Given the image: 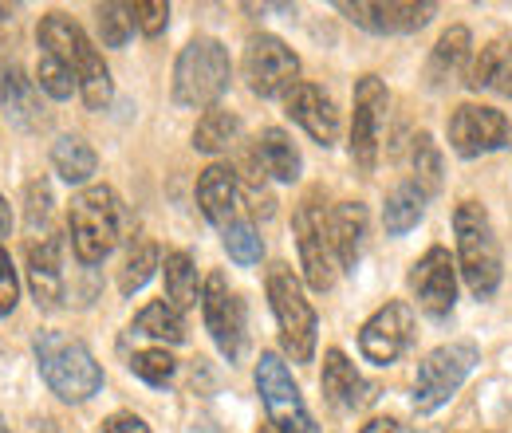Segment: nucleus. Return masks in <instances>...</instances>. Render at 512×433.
<instances>
[{
  "instance_id": "obj_34",
  "label": "nucleus",
  "mask_w": 512,
  "mask_h": 433,
  "mask_svg": "<svg viewBox=\"0 0 512 433\" xmlns=\"http://www.w3.org/2000/svg\"><path fill=\"white\" fill-rule=\"evenodd\" d=\"M130 374L142 378L146 386H166L178 374V359L166 347H150V351H134L130 355Z\"/></svg>"
},
{
  "instance_id": "obj_32",
  "label": "nucleus",
  "mask_w": 512,
  "mask_h": 433,
  "mask_svg": "<svg viewBox=\"0 0 512 433\" xmlns=\"http://www.w3.org/2000/svg\"><path fill=\"white\" fill-rule=\"evenodd\" d=\"M154 268H158V245L138 241V245L130 248L127 260H123V272H119V292H123V296H134L138 288H146V280L154 276Z\"/></svg>"
},
{
  "instance_id": "obj_41",
  "label": "nucleus",
  "mask_w": 512,
  "mask_h": 433,
  "mask_svg": "<svg viewBox=\"0 0 512 433\" xmlns=\"http://www.w3.org/2000/svg\"><path fill=\"white\" fill-rule=\"evenodd\" d=\"M359 433H402V426L394 418H371Z\"/></svg>"
},
{
  "instance_id": "obj_20",
  "label": "nucleus",
  "mask_w": 512,
  "mask_h": 433,
  "mask_svg": "<svg viewBox=\"0 0 512 433\" xmlns=\"http://www.w3.org/2000/svg\"><path fill=\"white\" fill-rule=\"evenodd\" d=\"M40 48L48 52V56H56V60H64L71 71H79L91 52H99L91 40H87V32L64 16V12H48L44 20H40Z\"/></svg>"
},
{
  "instance_id": "obj_37",
  "label": "nucleus",
  "mask_w": 512,
  "mask_h": 433,
  "mask_svg": "<svg viewBox=\"0 0 512 433\" xmlns=\"http://www.w3.org/2000/svg\"><path fill=\"white\" fill-rule=\"evenodd\" d=\"M130 12H134V28L150 40L162 36L166 24H170V4L166 0H138V4H130Z\"/></svg>"
},
{
  "instance_id": "obj_5",
  "label": "nucleus",
  "mask_w": 512,
  "mask_h": 433,
  "mask_svg": "<svg viewBox=\"0 0 512 433\" xmlns=\"http://www.w3.org/2000/svg\"><path fill=\"white\" fill-rule=\"evenodd\" d=\"M268 304H272L276 327H280V347L292 355V363H312L320 319L304 296V284L296 280V272L288 264L268 268Z\"/></svg>"
},
{
  "instance_id": "obj_17",
  "label": "nucleus",
  "mask_w": 512,
  "mask_h": 433,
  "mask_svg": "<svg viewBox=\"0 0 512 433\" xmlns=\"http://www.w3.org/2000/svg\"><path fill=\"white\" fill-rule=\"evenodd\" d=\"M284 111L292 123H300L323 150L339 142V111L331 103V95L316 87V83H296L288 95H284Z\"/></svg>"
},
{
  "instance_id": "obj_30",
  "label": "nucleus",
  "mask_w": 512,
  "mask_h": 433,
  "mask_svg": "<svg viewBox=\"0 0 512 433\" xmlns=\"http://www.w3.org/2000/svg\"><path fill=\"white\" fill-rule=\"evenodd\" d=\"M134 331L138 335H150V339H162V343H182L186 339V323H182V311L174 308L170 300H154L134 315Z\"/></svg>"
},
{
  "instance_id": "obj_43",
  "label": "nucleus",
  "mask_w": 512,
  "mask_h": 433,
  "mask_svg": "<svg viewBox=\"0 0 512 433\" xmlns=\"http://www.w3.org/2000/svg\"><path fill=\"white\" fill-rule=\"evenodd\" d=\"M8 24H12V8H8V4H0V32H4Z\"/></svg>"
},
{
  "instance_id": "obj_4",
  "label": "nucleus",
  "mask_w": 512,
  "mask_h": 433,
  "mask_svg": "<svg viewBox=\"0 0 512 433\" xmlns=\"http://www.w3.org/2000/svg\"><path fill=\"white\" fill-rule=\"evenodd\" d=\"M229 79H233L229 48L213 36H197L174 63V107L182 111L217 107V99L229 91Z\"/></svg>"
},
{
  "instance_id": "obj_40",
  "label": "nucleus",
  "mask_w": 512,
  "mask_h": 433,
  "mask_svg": "<svg viewBox=\"0 0 512 433\" xmlns=\"http://www.w3.org/2000/svg\"><path fill=\"white\" fill-rule=\"evenodd\" d=\"M103 433H150V426L138 418V414H111L107 422H103Z\"/></svg>"
},
{
  "instance_id": "obj_26",
  "label": "nucleus",
  "mask_w": 512,
  "mask_h": 433,
  "mask_svg": "<svg viewBox=\"0 0 512 433\" xmlns=\"http://www.w3.org/2000/svg\"><path fill=\"white\" fill-rule=\"evenodd\" d=\"M52 166H56V174L64 178L67 186H83V182H91V174L99 170V154H95L79 134H64V138H56V146H52Z\"/></svg>"
},
{
  "instance_id": "obj_1",
  "label": "nucleus",
  "mask_w": 512,
  "mask_h": 433,
  "mask_svg": "<svg viewBox=\"0 0 512 433\" xmlns=\"http://www.w3.org/2000/svg\"><path fill=\"white\" fill-rule=\"evenodd\" d=\"M453 237H457V272L465 276V284L477 300H489L505 276L501 241H497L489 213L477 201H461L453 209Z\"/></svg>"
},
{
  "instance_id": "obj_16",
  "label": "nucleus",
  "mask_w": 512,
  "mask_h": 433,
  "mask_svg": "<svg viewBox=\"0 0 512 433\" xmlns=\"http://www.w3.org/2000/svg\"><path fill=\"white\" fill-rule=\"evenodd\" d=\"M28 288L36 308L56 311L64 304V241L60 237H40L28 245Z\"/></svg>"
},
{
  "instance_id": "obj_18",
  "label": "nucleus",
  "mask_w": 512,
  "mask_h": 433,
  "mask_svg": "<svg viewBox=\"0 0 512 433\" xmlns=\"http://www.w3.org/2000/svg\"><path fill=\"white\" fill-rule=\"evenodd\" d=\"M320 382H323V398H327L339 414H355V410H367V406L375 402V386L355 371V363H351L339 347H331V351L323 355Z\"/></svg>"
},
{
  "instance_id": "obj_35",
  "label": "nucleus",
  "mask_w": 512,
  "mask_h": 433,
  "mask_svg": "<svg viewBox=\"0 0 512 433\" xmlns=\"http://www.w3.org/2000/svg\"><path fill=\"white\" fill-rule=\"evenodd\" d=\"M36 79H40V91H44V95H52V99H60V103H64V99H71V95H75V87H79L75 71H71L64 60L48 56V52H40Z\"/></svg>"
},
{
  "instance_id": "obj_45",
  "label": "nucleus",
  "mask_w": 512,
  "mask_h": 433,
  "mask_svg": "<svg viewBox=\"0 0 512 433\" xmlns=\"http://www.w3.org/2000/svg\"><path fill=\"white\" fill-rule=\"evenodd\" d=\"M36 433H52V430H48V426H40V430H36Z\"/></svg>"
},
{
  "instance_id": "obj_29",
  "label": "nucleus",
  "mask_w": 512,
  "mask_h": 433,
  "mask_svg": "<svg viewBox=\"0 0 512 433\" xmlns=\"http://www.w3.org/2000/svg\"><path fill=\"white\" fill-rule=\"evenodd\" d=\"M162 276H166V300H170L174 308L186 311L197 304V268H193V256L186 248L166 252Z\"/></svg>"
},
{
  "instance_id": "obj_28",
  "label": "nucleus",
  "mask_w": 512,
  "mask_h": 433,
  "mask_svg": "<svg viewBox=\"0 0 512 433\" xmlns=\"http://www.w3.org/2000/svg\"><path fill=\"white\" fill-rule=\"evenodd\" d=\"M237 138H241V119L225 107H209L193 126V150H201V154H221Z\"/></svg>"
},
{
  "instance_id": "obj_22",
  "label": "nucleus",
  "mask_w": 512,
  "mask_h": 433,
  "mask_svg": "<svg viewBox=\"0 0 512 433\" xmlns=\"http://www.w3.org/2000/svg\"><path fill=\"white\" fill-rule=\"evenodd\" d=\"M327 233H331V248H335V260L339 268H355L359 256H363V237H367V209L359 201H343L331 209L327 217Z\"/></svg>"
},
{
  "instance_id": "obj_21",
  "label": "nucleus",
  "mask_w": 512,
  "mask_h": 433,
  "mask_svg": "<svg viewBox=\"0 0 512 433\" xmlns=\"http://www.w3.org/2000/svg\"><path fill=\"white\" fill-rule=\"evenodd\" d=\"M465 83L473 91H489V95H505L512 99V40L497 36L481 48V56L465 71Z\"/></svg>"
},
{
  "instance_id": "obj_8",
  "label": "nucleus",
  "mask_w": 512,
  "mask_h": 433,
  "mask_svg": "<svg viewBox=\"0 0 512 433\" xmlns=\"http://www.w3.org/2000/svg\"><path fill=\"white\" fill-rule=\"evenodd\" d=\"M292 233H296V248H300V268H304V280L327 292L335 284V248H331V233H327V213L320 205V193H308L300 205H296V217H292Z\"/></svg>"
},
{
  "instance_id": "obj_3",
  "label": "nucleus",
  "mask_w": 512,
  "mask_h": 433,
  "mask_svg": "<svg viewBox=\"0 0 512 433\" xmlns=\"http://www.w3.org/2000/svg\"><path fill=\"white\" fill-rule=\"evenodd\" d=\"M36 367L48 390L64 402H87L103 386V367L87 351V343L71 339L64 331H40L36 335Z\"/></svg>"
},
{
  "instance_id": "obj_39",
  "label": "nucleus",
  "mask_w": 512,
  "mask_h": 433,
  "mask_svg": "<svg viewBox=\"0 0 512 433\" xmlns=\"http://www.w3.org/2000/svg\"><path fill=\"white\" fill-rule=\"evenodd\" d=\"M16 300H20V280H16V268H12L8 252L0 248V315H12Z\"/></svg>"
},
{
  "instance_id": "obj_42",
  "label": "nucleus",
  "mask_w": 512,
  "mask_h": 433,
  "mask_svg": "<svg viewBox=\"0 0 512 433\" xmlns=\"http://www.w3.org/2000/svg\"><path fill=\"white\" fill-rule=\"evenodd\" d=\"M12 233V213H8V201L0 197V237H8Z\"/></svg>"
},
{
  "instance_id": "obj_33",
  "label": "nucleus",
  "mask_w": 512,
  "mask_h": 433,
  "mask_svg": "<svg viewBox=\"0 0 512 433\" xmlns=\"http://www.w3.org/2000/svg\"><path fill=\"white\" fill-rule=\"evenodd\" d=\"M95 24H99L103 48H127V40L134 36V12H130V4H99L95 8Z\"/></svg>"
},
{
  "instance_id": "obj_38",
  "label": "nucleus",
  "mask_w": 512,
  "mask_h": 433,
  "mask_svg": "<svg viewBox=\"0 0 512 433\" xmlns=\"http://www.w3.org/2000/svg\"><path fill=\"white\" fill-rule=\"evenodd\" d=\"M28 229L36 233V229H44V221H48V213H52V189L44 178H36V182H28Z\"/></svg>"
},
{
  "instance_id": "obj_10",
  "label": "nucleus",
  "mask_w": 512,
  "mask_h": 433,
  "mask_svg": "<svg viewBox=\"0 0 512 433\" xmlns=\"http://www.w3.org/2000/svg\"><path fill=\"white\" fill-rule=\"evenodd\" d=\"M201 315H205V327H209L217 351H221L229 363H241L245 343H249L245 304H241V296L229 288L225 272H209L205 292H201Z\"/></svg>"
},
{
  "instance_id": "obj_14",
  "label": "nucleus",
  "mask_w": 512,
  "mask_h": 433,
  "mask_svg": "<svg viewBox=\"0 0 512 433\" xmlns=\"http://www.w3.org/2000/svg\"><path fill=\"white\" fill-rule=\"evenodd\" d=\"M410 288H414L418 308L430 319H449L453 315V308H457V264H453L449 248H426V256L410 268Z\"/></svg>"
},
{
  "instance_id": "obj_44",
  "label": "nucleus",
  "mask_w": 512,
  "mask_h": 433,
  "mask_svg": "<svg viewBox=\"0 0 512 433\" xmlns=\"http://www.w3.org/2000/svg\"><path fill=\"white\" fill-rule=\"evenodd\" d=\"M260 433H276V430H272V426H260Z\"/></svg>"
},
{
  "instance_id": "obj_11",
  "label": "nucleus",
  "mask_w": 512,
  "mask_h": 433,
  "mask_svg": "<svg viewBox=\"0 0 512 433\" xmlns=\"http://www.w3.org/2000/svg\"><path fill=\"white\" fill-rule=\"evenodd\" d=\"M245 83L249 91L260 99H276V95H288L300 79V56L280 40V36H268L260 32L249 40L245 48Z\"/></svg>"
},
{
  "instance_id": "obj_46",
  "label": "nucleus",
  "mask_w": 512,
  "mask_h": 433,
  "mask_svg": "<svg viewBox=\"0 0 512 433\" xmlns=\"http://www.w3.org/2000/svg\"><path fill=\"white\" fill-rule=\"evenodd\" d=\"M0 433H8V426H0Z\"/></svg>"
},
{
  "instance_id": "obj_24",
  "label": "nucleus",
  "mask_w": 512,
  "mask_h": 433,
  "mask_svg": "<svg viewBox=\"0 0 512 433\" xmlns=\"http://www.w3.org/2000/svg\"><path fill=\"white\" fill-rule=\"evenodd\" d=\"M469 56H473V36H469V28H465V24L446 28L442 40H438L434 52H430V63H426L430 87H446L449 79H457V75L465 71Z\"/></svg>"
},
{
  "instance_id": "obj_13",
  "label": "nucleus",
  "mask_w": 512,
  "mask_h": 433,
  "mask_svg": "<svg viewBox=\"0 0 512 433\" xmlns=\"http://www.w3.org/2000/svg\"><path fill=\"white\" fill-rule=\"evenodd\" d=\"M410 339H414V308L402 304V300H390V304H383V308L363 323L359 351H363L367 363L390 367V363L402 359V351L410 347Z\"/></svg>"
},
{
  "instance_id": "obj_15",
  "label": "nucleus",
  "mask_w": 512,
  "mask_h": 433,
  "mask_svg": "<svg viewBox=\"0 0 512 433\" xmlns=\"http://www.w3.org/2000/svg\"><path fill=\"white\" fill-rule=\"evenodd\" d=\"M355 28H363V32H375V36H410V32H422L430 20H434V12H438V4H430V0H410V4H351V0H339L335 4Z\"/></svg>"
},
{
  "instance_id": "obj_12",
  "label": "nucleus",
  "mask_w": 512,
  "mask_h": 433,
  "mask_svg": "<svg viewBox=\"0 0 512 433\" xmlns=\"http://www.w3.org/2000/svg\"><path fill=\"white\" fill-rule=\"evenodd\" d=\"M512 142V123L481 103H461L449 115V146L457 158H481L493 150H505Z\"/></svg>"
},
{
  "instance_id": "obj_23",
  "label": "nucleus",
  "mask_w": 512,
  "mask_h": 433,
  "mask_svg": "<svg viewBox=\"0 0 512 433\" xmlns=\"http://www.w3.org/2000/svg\"><path fill=\"white\" fill-rule=\"evenodd\" d=\"M0 103H4L8 119L20 126V130H36V126H44L40 91H36V83L24 75V67H16V63L0 71Z\"/></svg>"
},
{
  "instance_id": "obj_2",
  "label": "nucleus",
  "mask_w": 512,
  "mask_h": 433,
  "mask_svg": "<svg viewBox=\"0 0 512 433\" xmlns=\"http://www.w3.org/2000/svg\"><path fill=\"white\" fill-rule=\"evenodd\" d=\"M67 233L79 264H103L123 237V201L111 186H87L67 209Z\"/></svg>"
},
{
  "instance_id": "obj_25",
  "label": "nucleus",
  "mask_w": 512,
  "mask_h": 433,
  "mask_svg": "<svg viewBox=\"0 0 512 433\" xmlns=\"http://www.w3.org/2000/svg\"><path fill=\"white\" fill-rule=\"evenodd\" d=\"M256 158H260L264 174H272V178L284 182V186L300 182V174H304V158H300L296 142H292L280 126L260 130V138H256Z\"/></svg>"
},
{
  "instance_id": "obj_19",
  "label": "nucleus",
  "mask_w": 512,
  "mask_h": 433,
  "mask_svg": "<svg viewBox=\"0 0 512 433\" xmlns=\"http://www.w3.org/2000/svg\"><path fill=\"white\" fill-rule=\"evenodd\" d=\"M237 201H241V182L237 170L225 162H213L201 178H197V205L205 213V221H213L217 229L237 221Z\"/></svg>"
},
{
  "instance_id": "obj_31",
  "label": "nucleus",
  "mask_w": 512,
  "mask_h": 433,
  "mask_svg": "<svg viewBox=\"0 0 512 433\" xmlns=\"http://www.w3.org/2000/svg\"><path fill=\"white\" fill-rule=\"evenodd\" d=\"M410 162H414V186L426 197H434L442 189V154L426 130L418 138H410Z\"/></svg>"
},
{
  "instance_id": "obj_36",
  "label": "nucleus",
  "mask_w": 512,
  "mask_h": 433,
  "mask_svg": "<svg viewBox=\"0 0 512 433\" xmlns=\"http://www.w3.org/2000/svg\"><path fill=\"white\" fill-rule=\"evenodd\" d=\"M221 241H225V252L237 260V264H260V256H264V245H260V237H256L253 221H233V225H225L221 229Z\"/></svg>"
},
{
  "instance_id": "obj_7",
  "label": "nucleus",
  "mask_w": 512,
  "mask_h": 433,
  "mask_svg": "<svg viewBox=\"0 0 512 433\" xmlns=\"http://www.w3.org/2000/svg\"><path fill=\"white\" fill-rule=\"evenodd\" d=\"M256 390H260V402L268 410V426L276 433H320L316 418L304 406L300 386L292 382V374L280 363V355H272V351L260 355V363H256Z\"/></svg>"
},
{
  "instance_id": "obj_9",
  "label": "nucleus",
  "mask_w": 512,
  "mask_h": 433,
  "mask_svg": "<svg viewBox=\"0 0 512 433\" xmlns=\"http://www.w3.org/2000/svg\"><path fill=\"white\" fill-rule=\"evenodd\" d=\"M386 111H390V91L379 75H363L355 83V115H351V162L371 174L379 166L386 134Z\"/></svg>"
},
{
  "instance_id": "obj_6",
  "label": "nucleus",
  "mask_w": 512,
  "mask_h": 433,
  "mask_svg": "<svg viewBox=\"0 0 512 433\" xmlns=\"http://www.w3.org/2000/svg\"><path fill=\"white\" fill-rule=\"evenodd\" d=\"M477 363H481V351L469 339L430 351L422 359V367H418V378H414V410L418 414H434L438 406H446L449 398L461 390V382L473 374Z\"/></svg>"
},
{
  "instance_id": "obj_27",
  "label": "nucleus",
  "mask_w": 512,
  "mask_h": 433,
  "mask_svg": "<svg viewBox=\"0 0 512 433\" xmlns=\"http://www.w3.org/2000/svg\"><path fill=\"white\" fill-rule=\"evenodd\" d=\"M426 193L414 186V182H402V186L390 189V197H386V209H383V225L390 237H406L418 221H422V213H426Z\"/></svg>"
}]
</instances>
